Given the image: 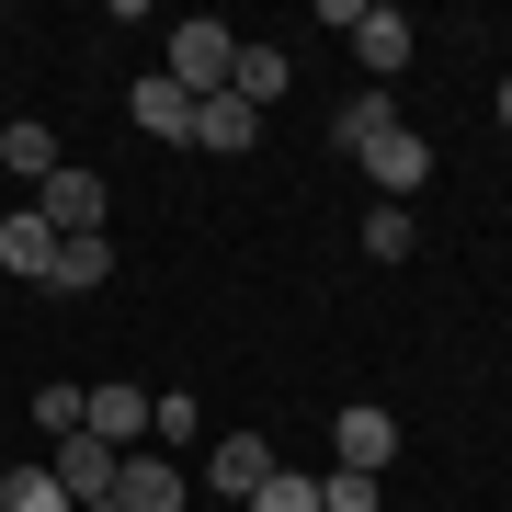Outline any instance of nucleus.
Returning <instances> with one entry per match:
<instances>
[{"instance_id": "nucleus-15", "label": "nucleus", "mask_w": 512, "mask_h": 512, "mask_svg": "<svg viewBox=\"0 0 512 512\" xmlns=\"http://www.w3.org/2000/svg\"><path fill=\"white\" fill-rule=\"evenodd\" d=\"M0 160H12L23 183H46L57 171V126H0Z\"/></svg>"}, {"instance_id": "nucleus-22", "label": "nucleus", "mask_w": 512, "mask_h": 512, "mask_svg": "<svg viewBox=\"0 0 512 512\" xmlns=\"http://www.w3.org/2000/svg\"><path fill=\"white\" fill-rule=\"evenodd\" d=\"M148 433H160V444H183V433H194V399H183V387H171V399H148Z\"/></svg>"}, {"instance_id": "nucleus-11", "label": "nucleus", "mask_w": 512, "mask_h": 512, "mask_svg": "<svg viewBox=\"0 0 512 512\" xmlns=\"http://www.w3.org/2000/svg\"><path fill=\"white\" fill-rule=\"evenodd\" d=\"M126 114H137L148 137H194V92H183V80H160V69H148L137 92H126Z\"/></svg>"}, {"instance_id": "nucleus-3", "label": "nucleus", "mask_w": 512, "mask_h": 512, "mask_svg": "<svg viewBox=\"0 0 512 512\" xmlns=\"http://www.w3.org/2000/svg\"><path fill=\"white\" fill-rule=\"evenodd\" d=\"M35 217H46L57 239H92V228H103V171H80V160H57L46 183H35Z\"/></svg>"}, {"instance_id": "nucleus-1", "label": "nucleus", "mask_w": 512, "mask_h": 512, "mask_svg": "<svg viewBox=\"0 0 512 512\" xmlns=\"http://www.w3.org/2000/svg\"><path fill=\"white\" fill-rule=\"evenodd\" d=\"M228 57H239V35L194 12V23H171V69H160V80H183L194 103H217V92H228Z\"/></svg>"}, {"instance_id": "nucleus-7", "label": "nucleus", "mask_w": 512, "mask_h": 512, "mask_svg": "<svg viewBox=\"0 0 512 512\" xmlns=\"http://www.w3.org/2000/svg\"><path fill=\"white\" fill-rule=\"evenodd\" d=\"M285 80H296V57H285V46H239V57H228V92L251 103V114H274V103H285Z\"/></svg>"}, {"instance_id": "nucleus-12", "label": "nucleus", "mask_w": 512, "mask_h": 512, "mask_svg": "<svg viewBox=\"0 0 512 512\" xmlns=\"http://www.w3.org/2000/svg\"><path fill=\"white\" fill-rule=\"evenodd\" d=\"M46 285H57V296H103V285H114V239H103V228H92V239H57V274H46Z\"/></svg>"}, {"instance_id": "nucleus-2", "label": "nucleus", "mask_w": 512, "mask_h": 512, "mask_svg": "<svg viewBox=\"0 0 512 512\" xmlns=\"http://www.w3.org/2000/svg\"><path fill=\"white\" fill-rule=\"evenodd\" d=\"M330 23H342V46H353V57H365V69H376V80H387V69H410V46H421V35H410V12H399V0H365V12H353V0H342V12H330Z\"/></svg>"}, {"instance_id": "nucleus-19", "label": "nucleus", "mask_w": 512, "mask_h": 512, "mask_svg": "<svg viewBox=\"0 0 512 512\" xmlns=\"http://www.w3.org/2000/svg\"><path fill=\"white\" fill-rule=\"evenodd\" d=\"M80 410H92V387H35V421H46V433H57V444H69V433H80Z\"/></svg>"}, {"instance_id": "nucleus-5", "label": "nucleus", "mask_w": 512, "mask_h": 512, "mask_svg": "<svg viewBox=\"0 0 512 512\" xmlns=\"http://www.w3.org/2000/svg\"><path fill=\"white\" fill-rule=\"evenodd\" d=\"M114 467H126V456H114V444H92V433L57 444V490H69V512H80V501H114Z\"/></svg>"}, {"instance_id": "nucleus-14", "label": "nucleus", "mask_w": 512, "mask_h": 512, "mask_svg": "<svg viewBox=\"0 0 512 512\" xmlns=\"http://www.w3.org/2000/svg\"><path fill=\"white\" fill-rule=\"evenodd\" d=\"M262 137V114L239 103V92H217V103H194V148H217V160H239V148Z\"/></svg>"}, {"instance_id": "nucleus-8", "label": "nucleus", "mask_w": 512, "mask_h": 512, "mask_svg": "<svg viewBox=\"0 0 512 512\" xmlns=\"http://www.w3.org/2000/svg\"><path fill=\"white\" fill-rule=\"evenodd\" d=\"M262 478H274V444H262V433H228L217 456H205V490H228V501H251Z\"/></svg>"}, {"instance_id": "nucleus-21", "label": "nucleus", "mask_w": 512, "mask_h": 512, "mask_svg": "<svg viewBox=\"0 0 512 512\" xmlns=\"http://www.w3.org/2000/svg\"><path fill=\"white\" fill-rule=\"evenodd\" d=\"M365 251H376V262H410V217H399V205H387V217H365Z\"/></svg>"}, {"instance_id": "nucleus-6", "label": "nucleus", "mask_w": 512, "mask_h": 512, "mask_svg": "<svg viewBox=\"0 0 512 512\" xmlns=\"http://www.w3.org/2000/svg\"><path fill=\"white\" fill-rule=\"evenodd\" d=\"M80 433H92V444H114V456H126V444H148V387H92Z\"/></svg>"}, {"instance_id": "nucleus-24", "label": "nucleus", "mask_w": 512, "mask_h": 512, "mask_svg": "<svg viewBox=\"0 0 512 512\" xmlns=\"http://www.w3.org/2000/svg\"><path fill=\"white\" fill-rule=\"evenodd\" d=\"M0 478H12V467H0Z\"/></svg>"}, {"instance_id": "nucleus-13", "label": "nucleus", "mask_w": 512, "mask_h": 512, "mask_svg": "<svg viewBox=\"0 0 512 512\" xmlns=\"http://www.w3.org/2000/svg\"><path fill=\"white\" fill-rule=\"evenodd\" d=\"M387 456H399V421H387L376 399H353V410H342V467H365V478H376Z\"/></svg>"}, {"instance_id": "nucleus-17", "label": "nucleus", "mask_w": 512, "mask_h": 512, "mask_svg": "<svg viewBox=\"0 0 512 512\" xmlns=\"http://www.w3.org/2000/svg\"><path fill=\"white\" fill-rule=\"evenodd\" d=\"M387 126H399V103L365 92V103H342V126H330V137H342V148H365V137H387Z\"/></svg>"}, {"instance_id": "nucleus-20", "label": "nucleus", "mask_w": 512, "mask_h": 512, "mask_svg": "<svg viewBox=\"0 0 512 512\" xmlns=\"http://www.w3.org/2000/svg\"><path fill=\"white\" fill-rule=\"evenodd\" d=\"M319 512H376V478L365 467H330L319 478Z\"/></svg>"}, {"instance_id": "nucleus-23", "label": "nucleus", "mask_w": 512, "mask_h": 512, "mask_svg": "<svg viewBox=\"0 0 512 512\" xmlns=\"http://www.w3.org/2000/svg\"><path fill=\"white\" fill-rule=\"evenodd\" d=\"M501 126H512V80H501Z\"/></svg>"}, {"instance_id": "nucleus-10", "label": "nucleus", "mask_w": 512, "mask_h": 512, "mask_svg": "<svg viewBox=\"0 0 512 512\" xmlns=\"http://www.w3.org/2000/svg\"><path fill=\"white\" fill-rule=\"evenodd\" d=\"M0 262H12L23 285H46V274H57V228L35 217V205H23V217H0Z\"/></svg>"}, {"instance_id": "nucleus-9", "label": "nucleus", "mask_w": 512, "mask_h": 512, "mask_svg": "<svg viewBox=\"0 0 512 512\" xmlns=\"http://www.w3.org/2000/svg\"><path fill=\"white\" fill-rule=\"evenodd\" d=\"M114 501H126V512H183V467H171V456H126V467H114Z\"/></svg>"}, {"instance_id": "nucleus-18", "label": "nucleus", "mask_w": 512, "mask_h": 512, "mask_svg": "<svg viewBox=\"0 0 512 512\" xmlns=\"http://www.w3.org/2000/svg\"><path fill=\"white\" fill-rule=\"evenodd\" d=\"M239 512H319V478H285V467H274L251 501H239Z\"/></svg>"}, {"instance_id": "nucleus-4", "label": "nucleus", "mask_w": 512, "mask_h": 512, "mask_svg": "<svg viewBox=\"0 0 512 512\" xmlns=\"http://www.w3.org/2000/svg\"><path fill=\"white\" fill-rule=\"evenodd\" d=\"M353 160L376 171V194H421V171H433V148H421V126H387V137H365Z\"/></svg>"}, {"instance_id": "nucleus-16", "label": "nucleus", "mask_w": 512, "mask_h": 512, "mask_svg": "<svg viewBox=\"0 0 512 512\" xmlns=\"http://www.w3.org/2000/svg\"><path fill=\"white\" fill-rule=\"evenodd\" d=\"M0 512H69L57 467H12V478H0Z\"/></svg>"}]
</instances>
